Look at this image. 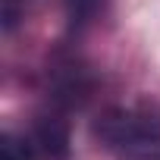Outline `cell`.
<instances>
[{
  "mask_svg": "<svg viewBox=\"0 0 160 160\" xmlns=\"http://www.w3.org/2000/svg\"><path fill=\"white\" fill-rule=\"evenodd\" d=\"M104 3L107 0H69V16H72L75 25H88L91 19H98Z\"/></svg>",
  "mask_w": 160,
  "mask_h": 160,
  "instance_id": "cell-2",
  "label": "cell"
},
{
  "mask_svg": "<svg viewBox=\"0 0 160 160\" xmlns=\"http://www.w3.org/2000/svg\"><path fill=\"white\" fill-rule=\"evenodd\" d=\"M0 160H32V151L19 138L3 135V141H0Z\"/></svg>",
  "mask_w": 160,
  "mask_h": 160,
  "instance_id": "cell-3",
  "label": "cell"
},
{
  "mask_svg": "<svg viewBox=\"0 0 160 160\" xmlns=\"http://www.w3.org/2000/svg\"><path fill=\"white\" fill-rule=\"evenodd\" d=\"M107 138L113 144L132 148V144H151L154 141V122L148 116H135V113H119L116 119H107Z\"/></svg>",
  "mask_w": 160,
  "mask_h": 160,
  "instance_id": "cell-1",
  "label": "cell"
}]
</instances>
